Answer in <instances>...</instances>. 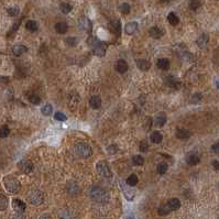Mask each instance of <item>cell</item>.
Wrapping results in <instances>:
<instances>
[{
  "label": "cell",
  "mask_w": 219,
  "mask_h": 219,
  "mask_svg": "<svg viewBox=\"0 0 219 219\" xmlns=\"http://www.w3.org/2000/svg\"><path fill=\"white\" fill-rule=\"evenodd\" d=\"M171 212H172V210H171V208H170V206L167 204L161 206L158 210L159 215H161V216H165V215H167V214H170Z\"/></svg>",
  "instance_id": "obj_29"
},
{
  "label": "cell",
  "mask_w": 219,
  "mask_h": 219,
  "mask_svg": "<svg viewBox=\"0 0 219 219\" xmlns=\"http://www.w3.org/2000/svg\"><path fill=\"white\" fill-rule=\"evenodd\" d=\"M165 84L167 85V86H170V87H175V88H176L177 86H178V81H177L176 78L170 76L165 78Z\"/></svg>",
  "instance_id": "obj_27"
},
{
  "label": "cell",
  "mask_w": 219,
  "mask_h": 219,
  "mask_svg": "<svg viewBox=\"0 0 219 219\" xmlns=\"http://www.w3.org/2000/svg\"><path fill=\"white\" fill-rule=\"evenodd\" d=\"M55 30H56V32L60 33V34H64V33H66L67 30H68V25H67V23H65V22H57L55 24Z\"/></svg>",
  "instance_id": "obj_17"
},
{
  "label": "cell",
  "mask_w": 219,
  "mask_h": 219,
  "mask_svg": "<svg viewBox=\"0 0 219 219\" xmlns=\"http://www.w3.org/2000/svg\"><path fill=\"white\" fill-rule=\"evenodd\" d=\"M41 111H42V114L44 116H50V115H52V112H53V107H52V105L47 104L42 108Z\"/></svg>",
  "instance_id": "obj_34"
},
{
  "label": "cell",
  "mask_w": 219,
  "mask_h": 219,
  "mask_svg": "<svg viewBox=\"0 0 219 219\" xmlns=\"http://www.w3.org/2000/svg\"><path fill=\"white\" fill-rule=\"evenodd\" d=\"M54 118H55V120H58V121H65L67 119V117L63 112H55Z\"/></svg>",
  "instance_id": "obj_42"
},
{
  "label": "cell",
  "mask_w": 219,
  "mask_h": 219,
  "mask_svg": "<svg viewBox=\"0 0 219 219\" xmlns=\"http://www.w3.org/2000/svg\"><path fill=\"white\" fill-rule=\"evenodd\" d=\"M18 166H19V169L21 170V172H23V173H25V174L31 173V172L33 171V164H32L30 161H27V160H22V161L18 164Z\"/></svg>",
  "instance_id": "obj_7"
},
{
  "label": "cell",
  "mask_w": 219,
  "mask_h": 219,
  "mask_svg": "<svg viewBox=\"0 0 219 219\" xmlns=\"http://www.w3.org/2000/svg\"><path fill=\"white\" fill-rule=\"evenodd\" d=\"M109 30L111 31L114 34L119 35L121 32V23L119 20H112L109 22Z\"/></svg>",
  "instance_id": "obj_9"
},
{
  "label": "cell",
  "mask_w": 219,
  "mask_h": 219,
  "mask_svg": "<svg viewBox=\"0 0 219 219\" xmlns=\"http://www.w3.org/2000/svg\"><path fill=\"white\" fill-rule=\"evenodd\" d=\"M158 67L162 71H167L170 68V61L167 58H160L158 60Z\"/></svg>",
  "instance_id": "obj_22"
},
{
  "label": "cell",
  "mask_w": 219,
  "mask_h": 219,
  "mask_svg": "<svg viewBox=\"0 0 219 219\" xmlns=\"http://www.w3.org/2000/svg\"><path fill=\"white\" fill-rule=\"evenodd\" d=\"M189 135H191V132L187 129H177L176 130V137L178 139H187Z\"/></svg>",
  "instance_id": "obj_25"
},
{
  "label": "cell",
  "mask_w": 219,
  "mask_h": 219,
  "mask_svg": "<svg viewBox=\"0 0 219 219\" xmlns=\"http://www.w3.org/2000/svg\"><path fill=\"white\" fill-rule=\"evenodd\" d=\"M212 166L215 167V170L219 171V161H217V160H214V161H212Z\"/></svg>",
  "instance_id": "obj_48"
},
{
  "label": "cell",
  "mask_w": 219,
  "mask_h": 219,
  "mask_svg": "<svg viewBox=\"0 0 219 219\" xmlns=\"http://www.w3.org/2000/svg\"><path fill=\"white\" fill-rule=\"evenodd\" d=\"M167 205L170 206L171 210L174 212V210H176V209H178V208L181 207V202L177 199V198H172V199H170L167 202Z\"/></svg>",
  "instance_id": "obj_23"
},
{
  "label": "cell",
  "mask_w": 219,
  "mask_h": 219,
  "mask_svg": "<svg viewBox=\"0 0 219 219\" xmlns=\"http://www.w3.org/2000/svg\"><path fill=\"white\" fill-rule=\"evenodd\" d=\"M12 207H13V209L15 210V212H22L25 210V204L23 203L22 200L20 199H13L12 200Z\"/></svg>",
  "instance_id": "obj_10"
},
{
  "label": "cell",
  "mask_w": 219,
  "mask_h": 219,
  "mask_svg": "<svg viewBox=\"0 0 219 219\" xmlns=\"http://www.w3.org/2000/svg\"><path fill=\"white\" fill-rule=\"evenodd\" d=\"M137 66H138V68L140 69V71H143V72H146V71H148V69L150 68V62H148L146 60H143V58H140V60H138L137 61Z\"/></svg>",
  "instance_id": "obj_13"
},
{
  "label": "cell",
  "mask_w": 219,
  "mask_h": 219,
  "mask_svg": "<svg viewBox=\"0 0 219 219\" xmlns=\"http://www.w3.org/2000/svg\"><path fill=\"white\" fill-rule=\"evenodd\" d=\"M78 25H79L81 29H83L86 32H90L92 31V22L86 17H81V19L78 20Z\"/></svg>",
  "instance_id": "obj_8"
},
{
  "label": "cell",
  "mask_w": 219,
  "mask_h": 219,
  "mask_svg": "<svg viewBox=\"0 0 219 219\" xmlns=\"http://www.w3.org/2000/svg\"><path fill=\"white\" fill-rule=\"evenodd\" d=\"M8 12V15H11V17H17V15H19V8H17V7H12V8H9L7 10Z\"/></svg>",
  "instance_id": "obj_38"
},
{
  "label": "cell",
  "mask_w": 219,
  "mask_h": 219,
  "mask_svg": "<svg viewBox=\"0 0 219 219\" xmlns=\"http://www.w3.org/2000/svg\"><path fill=\"white\" fill-rule=\"evenodd\" d=\"M170 0H161V2H163V4H166V2H169Z\"/></svg>",
  "instance_id": "obj_50"
},
{
  "label": "cell",
  "mask_w": 219,
  "mask_h": 219,
  "mask_svg": "<svg viewBox=\"0 0 219 219\" xmlns=\"http://www.w3.org/2000/svg\"><path fill=\"white\" fill-rule=\"evenodd\" d=\"M132 162H133V164L135 165H143V163H144V160L141 155H135L133 158H132Z\"/></svg>",
  "instance_id": "obj_35"
},
{
  "label": "cell",
  "mask_w": 219,
  "mask_h": 219,
  "mask_svg": "<svg viewBox=\"0 0 219 219\" xmlns=\"http://www.w3.org/2000/svg\"><path fill=\"white\" fill-rule=\"evenodd\" d=\"M89 105H90V107L94 108V109L100 108V106H101V99H100V97L99 96L90 97V99H89Z\"/></svg>",
  "instance_id": "obj_18"
},
{
  "label": "cell",
  "mask_w": 219,
  "mask_h": 219,
  "mask_svg": "<svg viewBox=\"0 0 219 219\" xmlns=\"http://www.w3.org/2000/svg\"><path fill=\"white\" fill-rule=\"evenodd\" d=\"M155 126L156 127H163L166 122V115L164 112H161V114H159L156 117H155Z\"/></svg>",
  "instance_id": "obj_15"
},
{
  "label": "cell",
  "mask_w": 219,
  "mask_h": 219,
  "mask_svg": "<svg viewBox=\"0 0 219 219\" xmlns=\"http://www.w3.org/2000/svg\"><path fill=\"white\" fill-rule=\"evenodd\" d=\"M28 200L29 203L34 206H39L43 203L44 200V196H43V193L38 191V189H33L28 194Z\"/></svg>",
  "instance_id": "obj_3"
},
{
  "label": "cell",
  "mask_w": 219,
  "mask_h": 219,
  "mask_svg": "<svg viewBox=\"0 0 219 219\" xmlns=\"http://www.w3.org/2000/svg\"><path fill=\"white\" fill-rule=\"evenodd\" d=\"M151 141L153 143H155V144H159V143H161L162 139H163V135L159 132V131H154V132H152V135H151L150 137Z\"/></svg>",
  "instance_id": "obj_24"
},
{
  "label": "cell",
  "mask_w": 219,
  "mask_h": 219,
  "mask_svg": "<svg viewBox=\"0 0 219 219\" xmlns=\"http://www.w3.org/2000/svg\"><path fill=\"white\" fill-rule=\"evenodd\" d=\"M8 207V199L7 197L0 194V210H6Z\"/></svg>",
  "instance_id": "obj_31"
},
{
  "label": "cell",
  "mask_w": 219,
  "mask_h": 219,
  "mask_svg": "<svg viewBox=\"0 0 219 219\" xmlns=\"http://www.w3.org/2000/svg\"><path fill=\"white\" fill-rule=\"evenodd\" d=\"M12 52H13V54H15V55H17V56H20V55H22V54L27 53L28 49H27V46L21 45V44H18V45L13 46Z\"/></svg>",
  "instance_id": "obj_16"
},
{
  "label": "cell",
  "mask_w": 219,
  "mask_h": 219,
  "mask_svg": "<svg viewBox=\"0 0 219 219\" xmlns=\"http://www.w3.org/2000/svg\"><path fill=\"white\" fill-rule=\"evenodd\" d=\"M67 192L71 194V195H77L78 193H79V187H78V185L75 183V182H71L68 185H67Z\"/></svg>",
  "instance_id": "obj_19"
},
{
  "label": "cell",
  "mask_w": 219,
  "mask_h": 219,
  "mask_svg": "<svg viewBox=\"0 0 219 219\" xmlns=\"http://www.w3.org/2000/svg\"><path fill=\"white\" fill-rule=\"evenodd\" d=\"M92 52H94V54L96 55V56H100V57H103V56H105L106 55V51H107V46H106V44L103 42H100V41H98V42L95 44V45L92 47Z\"/></svg>",
  "instance_id": "obj_6"
},
{
  "label": "cell",
  "mask_w": 219,
  "mask_h": 219,
  "mask_svg": "<svg viewBox=\"0 0 219 219\" xmlns=\"http://www.w3.org/2000/svg\"><path fill=\"white\" fill-rule=\"evenodd\" d=\"M149 34H150L153 39H160L162 35H163V32H162V30L160 28L152 27L150 30H149Z\"/></svg>",
  "instance_id": "obj_20"
},
{
  "label": "cell",
  "mask_w": 219,
  "mask_h": 219,
  "mask_svg": "<svg viewBox=\"0 0 219 219\" xmlns=\"http://www.w3.org/2000/svg\"><path fill=\"white\" fill-rule=\"evenodd\" d=\"M167 21H169L170 24H172V25H176V24H178V22H180L178 17H177L174 12L169 13V15H167Z\"/></svg>",
  "instance_id": "obj_26"
},
{
  "label": "cell",
  "mask_w": 219,
  "mask_h": 219,
  "mask_svg": "<svg viewBox=\"0 0 219 219\" xmlns=\"http://www.w3.org/2000/svg\"><path fill=\"white\" fill-rule=\"evenodd\" d=\"M74 151H75V153L81 159L89 158L92 153V148H90V146L84 142H79V143H77V144H75Z\"/></svg>",
  "instance_id": "obj_2"
},
{
  "label": "cell",
  "mask_w": 219,
  "mask_h": 219,
  "mask_svg": "<svg viewBox=\"0 0 219 219\" xmlns=\"http://www.w3.org/2000/svg\"><path fill=\"white\" fill-rule=\"evenodd\" d=\"M137 30H138V23L137 22H129L127 25H126V28H124L126 33L129 35L135 34V32Z\"/></svg>",
  "instance_id": "obj_14"
},
{
  "label": "cell",
  "mask_w": 219,
  "mask_h": 219,
  "mask_svg": "<svg viewBox=\"0 0 219 219\" xmlns=\"http://www.w3.org/2000/svg\"><path fill=\"white\" fill-rule=\"evenodd\" d=\"M25 28H27L29 31H31V32H34V31L38 30V23L35 22V21H33V20H30V21H28L27 22Z\"/></svg>",
  "instance_id": "obj_30"
},
{
  "label": "cell",
  "mask_w": 219,
  "mask_h": 219,
  "mask_svg": "<svg viewBox=\"0 0 219 219\" xmlns=\"http://www.w3.org/2000/svg\"><path fill=\"white\" fill-rule=\"evenodd\" d=\"M199 155L196 152H191V153H188L187 158H186V162L188 163L189 165H196V164L199 163Z\"/></svg>",
  "instance_id": "obj_11"
},
{
  "label": "cell",
  "mask_w": 219,
  "mask_h": 219,
  "mask_svg": "<svg viewBox=\"0 0 219 219\" xmlns=\"http://www.w3.org/2000/svg\"><path fill=\"white\" fill-rule=\"evenodd\" d=\"M217 86L219 87V81H217Z\"/></svg>",
  "instance_id": "obj_51"
},
{
  "label": "cell",
  "mask_w": 219,
  "mask_h": 219,
  "mask_svg": "<svg viewBox=\"0 0 219 219\" xmlns=\"http://www.w3.org/2000/svg\"><path fill=\"white\" fill-rule=\"evenodd\" d=\"M108 152L110 154H115L117 153V151H118V146H108Z\"/></svg>",
  "instance_id": "obj_45"
},
{
  "label": "cell",
  "mask_w": 219,
  "mask_h": 219,
  "mask_svg": "<svg viewBox=\"0 0 219 219\" xmlns=\"http://www.w3.org/2000/svg\"><path fill=\"white\" fill-rule=\"evenodd\" d=\"M89 195L97 203L105 204V203H107L109 200V194L104 188L98 187V186H92L90 191H89Z\"/></svg>",
  "instance_id": "obj_1"
},
{
  "label": "cell",
  "mask_w": 219,
  "mask_h": 219,
  "mask_svg": "<svg viewBox=\"0 0 219 219\" xmlns=\"http://www.w3.org/2000/svg\"><path fill=\"white\" fill-rule=\"evenodd\" d=\"M9 135H10V130H9V128L8 127L0 128V137H1V138H7Z\"/></svg>",
  "instance_id": "obj_41"
},
{
  "label": "cell",
  "mask_w": 219,
  "mask_h": 219,
  "mask_svg": "<svg viewBox=\"0 0 219 219\" xmlns=\"http://www.w3.org/2000/svg\"><path fill=\"white\" fill-rule=\"evenodd\" d=\"M11 219H24V217H23L22 212H15L11 217Z\"/></svg>",
  "instance_id": "obj_47"
},
{
  "label": "cell",
  "mask_w": 219,
  "mask_h": 219,
  "mask_svg": "<svg viewBox=\"0 0 219 219\" xmlns=\"http://www.w3.org/2000/svg\"><path fill=\"white\" fill-rule=\"evenodd\" d=\"M208 41H209V36H208V34H202L199 36V38L197 39V45L199 46V47H205V46L207 45Z\"/></svg>",
  "instance_id": "obj_21"
},
{
  "label": "cell",
  "mask_w": 219,
  "mask_h": 219,
  "mask_svg": "<svg viewBox=\"0 0 219 219\" xmlns=\"http://www.w3.org/2000/svg\"><path fill=\"white\" fill-rule=\"evenodd\" d=\"M128 68H129L128 63L126 61H123V60H119L117 62V64H116V69L120 74H124L128 71Z\"/></svg>",
  "instance_id": "obj_12"
},
{
  "label": "cell",
  "mask_w": 219,
  "mask_h": 219,
  "mask_svg": "<svg viewBox=\"0 0 219 219\" xmlns=\"http://www.w3.org/2000/svg\"><path fill=\"white\" fill-rule=\"evenodd\" d=\"M65 43L68 46H76L77 43H78V40L75 36H68V38L65 39Z\"/></svg>",
  "instance_id": "obj_33"
},
{
  "label": "cell",
  "mask_w": 219,
  "mask_h": 219,
  "mask_svg": "<svg viewBox=\"0 0 219 219\" xmlns=\"http://www.w3.org/2000/svg\"><path fill=\"white\" fill-rule=\"evenodd\" d=\"M200 4H200L199 0H192V1H191V4H189V8L195 11V10H197V9L200 7Z\"/></svg>",
  "instance_id": "obj_40"
},
{
  "label": "cell",
  "mask_w": 219,
  "mask_h": 219,
  "mask_svg": "<svg viewBox=\"0 0 219 219\" xmlns=\"http://www.w3.org/2000/svg\"><path fill=\"white\" fill-rule=\"evenodd\" d=\"M200 100H202V95L200 94H194L192 96V103L193 104H196V103H199Z\"/></svg>",
  "instance_id": "obj_43"
},
{
  "label": "cell",
  "mask_w": 219,
  "mask_h": 219,
  "mask_svg": "<svg viewBox=\"0 0 219 219\" xmlns=\"http://www.w3.org/2000/svg\"><path fill=\"white\" fill-rule=\"evenodd\" d=\"M139 149L141 152H146V151L149 150V146H148V143L146 141H143V142L140 143V146H139Z\"/></svg>",
  "instance_id": "obj_44"
},
{
  "label": "cell",
  "mask_w": 219,
  "mask_h": 219,
  "mask_svg": "<svg viewBox=\"0 0 219 219\" xmlns=\"http://www.w3.org/2000/svg\"><path fill=\"white\" fill-rule=\"evenodd\" d=\"M212 151L214 152V153L219 154V142L218 143H215V144L212 146Z\"/></svg>",
  "instance_id": "obj_46"
},
{
  "label": "cell",
  "mask_w": 219,
  "mask_h": 219,
  "mask_svg": "<svg viewBox=\"0 0 219 219\" xmlns=\"http://www.w3.org/2000/svg\"><path fill=\"white\" fill-rule=\"evenodd\" d=\"M4 187L9 193H18L20 189V183L13 177H6L4 180Z\"/></svg>",
  "instance_id": "obj_4"
},
{
  "label": "cell",
  "mask_w": 219,
  "mask_h": 219,
  "mask_svg": "<svg viewBox=\"0 0 219 219\" xmlns=\"http://www.w3.org/2000/svg\"><path fill=\"white\" fill-rule=\"evenodd\" d=\"M156 171H158L159 174H164L166 173V171H167V164L164 163V162H161V163H159L158 166H156Z\"/></svg>",
  "instance_id": "obj_32"
},
{
  "label": "cell",
  "mask_w": 219,
  "mask_h": 219,
  "mask_svg": "<svg viewBox=\"0 0 219 219\" xmlns=\"http://www.w3.org/2000/svg\"><path fill=\"white\" fill-rule=\"evenodd\" d=\"M96 169H97V172L101 175V176L106 177V178H110L112 176V173H111V170L109 167L107 163L105 161H100L97 163L96 165Z\"/></svg>",
  "instance_id": "obj_5"
},
{
  "label": "cell",
  "mask_w": 219,
  "mask_h": 219,
  "mask_svg": "<svg viewBox=\"0 0 219 219\" xmlns=\"http://www.w3.org/2000/svg\"><path fill=\"white\" fill-rule=\"evenodd\" d=\"M29 101L33 105H39L41 103V98H40L38 95H34V94H33V95H30V96H29Z\"/></svg>",
  "instance_id": "obj_37"
},
{
  "label": "cell",
  "mask_w": 219,
  "mask_h": 219,
  "mask_svg": "<svg viewBox=\"0 0 219 219\" xmlns=\"http://www.w3.org/2000/svg\"><path fill=\"white\" fill-rule=\"evenodd\" d=\"M138 182H139V178L135 174H131L130 176L127 178V184L129 186H135V185L138 184Z\"/></svg>",
  "instance_id": "obj_28"
},
{
  "label": "cell",
  "mask_w": 219,
  "mask_h": 219,
  "mask_svg": "<svg viewBox=\"0 0 219 219\" xmlns=\"http://www.w3.org/2000/svg\"><path fill=\"white\" fill-rule=\"evenodd\" d=\"M130 4H126V2H124V4H121V6H120V11L122 12L123 15H128V13H129V12H130Z\"/></svg>",
  "instance_id": "obj_39"
},
{
  "label": "cell",
  "mask_w": 219,
  "mask_h": 219,
  "mask_svg": "<svg viewBox=\"0 0 219 219\" xmlns=\"http://www.w3.org/2000/svg\"><path fill=\"white\" fill-rule=\"evenodd\" d=\"M60 9H61V11L63 12V13H69V12L72 11V6L64 2V4H61Z\"/></svg>",
  "instance_id": "obj_36"
},
{
  "label": "cell",
  "mask_w": 219,
  "mask_h": 219,
  "mask_svg": "<svg viewBox=\"0 0 219 219\" xmlns=\"http://www.w3.org/2000/svg\"><path fill=\"white\" fill-rule=\"evenodd\" d=\"M40 219H52L50 217V216H47V215H44V216H42V217H41V218Z\"/></svg>",
  "instance_id": "obj_49"
}]
</instances>
